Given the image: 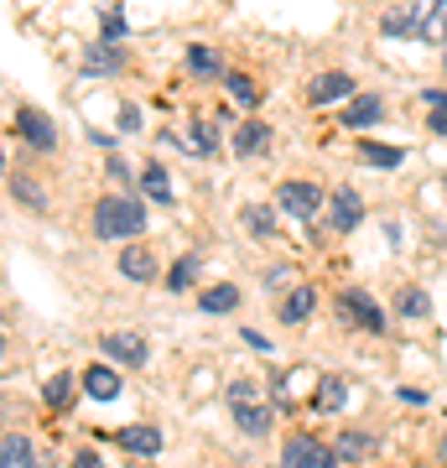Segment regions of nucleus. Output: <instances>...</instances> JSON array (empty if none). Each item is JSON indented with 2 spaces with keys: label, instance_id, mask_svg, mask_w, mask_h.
I'll return each mask as SVG.
<instances>
[{
  "label": "nucleus",
  "instance_id": "1",
  "mask_svg": "<svg viewBox=\"0 0 447 468\" xmlns=\"http://www.w3.org/2000/svg\"><path fill=\"white\" fill-rule=\"evenodd\" d=\"M146 229V208H141V198H120V193H110V198L94 203V234L100 239H131V234Z\"/></svg>",
  "mask_w": 447,
  "mask_h": 468
},
{
  "label": "nucleus",
  "instance_id": "37",
  "mask_svg": "<svg viewBox=\"0 0 447 468\" xmlns=\"http://www.w3.org/2000/svg\"><path fill=\"white\" fill-rule=\"evenodd\" d=\"M245 344H250V349H255V354H271V344H265V338L255 334V328H245Z\"/></svg>",
  "mask_w": 447,
  "mask_h": 468
},
{
  "label": "nucleus",
  "instance_id": "30",
  "mask_svg": "<svg viewBox=\"0 0 447 468\" xmlns=\"http://www.w3.org/2000/svg\"><path fill=\"white\" fill-rule=\"evenodd\" d=\"M380 32L385 37H416V16L411 11H390V16L380 21Z\"/></svg>",
  "mask_w": 447,
  "mask_h": 468
},
{
  "label": "nucleus",
  "instance_id": "4",
  "mask_svg": "<svg viewBox=\"0 0 447 468\" xmlns=\"http://www.w3.org/2000/svg\"><path fill=\"white\" fill-rule=\"evenodd\" d=\"M282 468H333V452L307 432H292L282 448Z\"/></svg>",
  "mask_w": 447,
  "mask_h": 468
},
{
  "label": "nucleus",
  "instance_id": "36",
  "mask_svg": "<svg viewBox=\"0 0 447 468\" xmlns=\"http://www.w3.org/2000/svg\"><path fill=\"white\" fill-rule=\"evenodd\" d=\"M135 125H141V110H135V104H125V110H120V131H135Z\"/></svg>",
  "mask_w": 447,
  "mask_h": 468
},
{
  "label": "nucleus",
  "instance_id": "7",
  "mask_svg": "<svg viewBox=\"0 0 447 468\" xmlns=\"http://www.w3.org/2000/svg\"><path fill=\"white\" fill-rule=\"evenodd\" d=\"M16 135L27 141V146H37V151H52V141H58V125H52L42 110H16Z\"/></svg>",
  "mask_w": 447,
  "mask_h": 468
},
{
  "label": "nucleus",
  "instance_id": "34",
  "mask_svg": "<svg viewBox=\"0 0 447 468\" xmlns=\"http://www.w3.org/2000/svg\"><path fill=\"white\" fill-rule=\"evenodd\" d=\"M359 452H369V437L365 432H344V437H338V458H359Z\"/></svg>",
  "mask_w": 447,
  "mask_h": 468
},
{
  "label": "nucleus",
  "instance_id": "20",
  "mask_svg": "<svg viewBox=\"0 0 447 468\" xmlns=\"http://www.w3.org/2000/svg\"><path fill=\"white\" fill-rule=\"evenodd\" d=\"M187 73H193V79H224L229 68H218L214 48H187Z\"/></svg>",
  "mask_w": 447,
  "mask_h": 468
},
{
  "label": "nucleus",
  "instance_id": "38",
  "mask_svg": "<svg viewBox=\"0 0 447 468\" xmlns=\"http://www.w3.org/2000/svg\"><path fill=\"white\" fill-rule=\"evenodd\" d=\"M442 458H447V437H442Z\"/></svg>",
  "mask_w": 447,
  "mask_h": 468
},
{
  "label": "nucleus",
  "instance_id": "22",
  "mask_svg": "<svg viewBox=\"0 0 447 468\" xmlns=\"http://www.w3.org/2000/svg\"><path fill=\"white\" fill-rule=\"evenodd\" d=\"M0 468H32V442L21 432H5V448H0Z\"/></svg>",
  "mask_w": 447,
  "mask_h": 468
},
{
  "label": "nucleus",
  "instance_id": "25",
  "mask_svg": "<svg viewBox=\"0 0 447 468\" xmlns=\"http://www.w3.org/2000/svg\"><path fill=\"white\" fill-rule=\"evenodd\" d=\"M359 156H365V167H400V162H406V151L400 146H375V141H365Z\"/></svg>",
  "mask_w": 447,
  "mask_h": 468
},
{
  "label": "nucleus",
  "instance_id": "8",
  "mask_svg": "<svg viewBox=\"0 0 447 468\" xmlns=\"http://www.w3.org/2000/svg\"><path fill=\"white\" fill-rule=\"evenodd\" d=\"M359 218H365V198H359L354 187H338V193L328 198V224H333L338 234H348Z\"/></svg>",
  "mask_w": 447,
  "mask_h": 468
},
{
  "label": "nucleus",
  "instance_id": "15",
  "mask_svg": "<svg viewBox=\"0 0 447 468\" xmlns=\"http://www.w3.org/2000/svg\"><path fill=\"white\" fill-rule=\"evenodd\" d=\"M120 276H125V282H151V276H156V255L141 250V245L120 250Z\"/></svg>",
  "mask_w": 447,
  "mask_h": 468
},
{
  "label": "nucleus",
  "instance_id": "18",
  "mask_svg": "<svg viewBox=\"0 0 447 468\" xmlns=\"http://www.w3.org/2000/svg\"><path fill=\"white\" fill-rule=\"evenodd\" d=\"M313 307H317V292H313V286H297V292H286V302H282V323L297 328V323H307Z\"/></svg>",
  "mask_w": 447,
  "mask_h": 468
},
{
  "label": "nucleus",
  "instance_id": "9",
  "mask_svg": "<svg viewBox=\"0 0 447 468\" xmlns=\"http://www.w3.org/2000/svg\"><path fill=\"white\" fill-rule=\"evenodd\" d=\"M411 16H416V37H421V42L447 37V0H416Z\"/></svg>",
  "mask_w": 447,
  "mask_h": 468
},
{
  "label": "nucleus",
  "instance_id": "5",
  "mask_svg": "<svg viewBox=\"0 0 447 468\" xmlns=\"http://www.w3.org/2000/svg\"><path fill=\"white\" fill-rule=\"evenodd\" d=\"M338 313H344V323H359L365 334H385V313L375 307L369 292H344L338 297Z\"/></svg>",
  "mask_w": 447,
  "mask_h": 468
},
{
  "label": "nucleus",
  "instance_id": "11",
  "mask_svg": "<svg viewBox=\"0 0 447 468\" xmlns=\"http://www.w3.org/2000/svg\"><path fill=\"white\" fill-rule=\"evenodd\" d=\"M380 120H385V100H380V94H354L348 110H344L348 131H369V125H380Z\"/></svg>",
  "mask_w": 447,
  "mask_h": 468
},
{
  "label": "nucleus",
  "instance_id": "26",
  "mask_svg": "<svg viewBox=\"0 0 447 468\" xmlns=\"http://www.w3.org/2000/svg\"><path fill=\"white\" fill-rule=\"evenodd\" d=\"M193 282H198V255H183L177 266L166 271V292H187Z\"/></svg>",
  "mask_w": 447,
  "mask_h": 468
},
{
  "label": "nucleus",
  "instance_id": "21",
  "mask_svg": "<svg viewBox=\"0 0 447 468\" xmlns=\"http://www.w3.org/2000/svg\"><path fill=\"white\" fill-rule=\"evenodd\" d=\"M198 307L203 313H229V307H239V286H229V282L208 286V292L198 297Z\"/></svg>",
  "mask_w": 447,
  "mask_h": 468
},
{
  "label": "nucleus",
  "instance_id": "19",
  "mask_svg": "<svg viewBox=\"0 0 447 468\" xmlns=\"http://www.w3.org/2000/svg\"><path fill=\"white\" fill-rule=\"evenodd\" d=\"M344 401H348V385L338 375H323L317 380V396H313V411H338Z\"/></svg>",
  "mask_w": 447,
  "mask_h": 468
},
{
  "label": "nucleus",
  "instance_id": "27",
  "mask_svg": "<svg viewBox=\"0 0 447 468\" xmlns=\"http://www.w3.org/2000/svg\"><path fill=\"white\" fill-rule=\"evenodd\" d=\"M427 307H431V302H427V292H421V286H406V292L396 297L400 318H427Z\"/></svg>",
  "mask_w": 447,
  "mask_h": 468
},
{
  "label": "nucleus",
  "instance_id": "28",
  "mask_svg": "<svg viewBox=\"0 0 447 468\" xmlns=\"http://www.w3.org/2000/svg\"><path fill=\"white\" fill-rule=\"evenodd\" d=\"M427 100V125L437 135H447V89H431V94H421Z\"/></svg>",
  "mask_w": 447,
  "mask_h": 468
},
{
  "label": "nucleus",
  "instance_id": "17",
  "mask_svg": "<svg viewBox=\"0 0 447 468\" xmlns=\"http://www.w3.org/2000/svg\"><path fill=\"white\" fill-rule=\"evenodd\" d=\"M120 68H125V52L115 42H100V48H89V58H83V73H120Z\"/></svg>",
  "mask_w": 447,
  "mask_h": 468
},
{
  "label": "nucleus",
  "instance_id": "12",
  "mask_svg": "<svg viewBox=\"0 0 447 468\" xmlns=\"http://www.w3.org/2000/svg\"><path fill=\"white\" fill-rule=\"evenodd\" d=\"M115 442L125 452H135V458H156V452H162V432H156V427H120Z\"/></svg>",
  "mask_w": 447,
  "mask_h": 468
},
{
  "label": "nucleus",
  "instance_id": "2",
  "mask_svg": "<svg viewBox=\"0 0 447 468\" xmlns=\"http://www.w3.org/2000/svg\"><path fill=\"white\" fill-rule=\"evenodd\" d=\"M229 411H234V427L245 437H265L271 432V406L255 401V385L250 380H234L229 385Z\"/></svg>",
  "mask_w": 447,
  "mask_h": 468
},
{
  "label": "nucleus",
  "instance_id": "23",
  "mask_svg": "<svg viewBox=\"0 0 447 468\" xmlns=\"http://www.w3.org/2000/svg\"><path fill=\"white\" fill-rule=\"evenodd\" d=\"M224 89H229V100L245 104V110H255V104H261V89H255V79H250V73H224Z\"/></svg>",
  "mask_w": 447,
  "mask_h": 468
},
{
  "label": "nucleus",
  "instance_id": "3",
  "mask_svg": "<svg viewBox=\"0 0 447 468\" xmlns=\"http://www.w3.org/2000/svg\"><path fill=\"white\" fill-rule=\"evenodd\" d=\"M276 198H282L286 214H297V218H307V224H313V214L323 208V187L307 183V177H286V183L276 187Z\"/></svg>",
  "mask_w": 447,
  "mask_h": 468
},
{
  "label": "nucleus",
  "instance_id": "32",
  "mask_svg": "<svg viewBox=\"0 0 447 468\" xmlns=\"http://www.w3.org/2000/svg\"><path fill=\"white\" fill-rule=\"evenodd\" d=\"M239 218H245V229L255 234V239H265V234H271V208H261V203H250Z\"/></svg>",
  "mask_w": 447,
  "mask_h": 468
},
{
  "label": "nucleus",
  "instance_id": "35",
  "mask_svg": "<svg viewBox=\"0 0 447 468\" xmlns=\"http://www.w3.org/2000/svg\"><path fill=\"white\" fill-rule=\"evenodd\" d=\"M73 468H104V458H100L94 448H83L79 458H73Z\"/></svg>",
  "mask_w": 447,
  "mask_h": 468
},
{
  "label": "nucleus",
  "instance_id": "29",
  "mask_svg": "<svg viewBox=\"0 0 447 468\" xmlns=\"http://www.w3.org/2000/svg\"><path fill=\"white\" fill-rule=\"evenodd\" d=\"M183 146H193L198 156H214V151H218V131L208 125V120H198V125H193V135H187Z\"/></svg>",
  "mask_w": 447,
  "mask_h": 468
},
{
  "label": "nucleus",
  "instance_id": "10",
  "mask_svg": "<svg viewBox=\"0 0 447 468\" xmlns=\"http://www.w3.org/2000/svg\"><path fill=\"white\" fill-rule=\"evenodd\" d=\"M307 100H313V104L354 100V79H348V73H338V68H328V73H317L313 84H307Z\"/></svg>",
  "mask_w": 447,
  "mask_h": 468
},
{
  "label": "nucleus",
  "instance_id": "33",
  "mask_svg": "<svg viewBox=\"0 0 447 468\" xmlns=\"http://www.w3.org/2000/svg\"><path fill=\"white\" fill-rule=\"evenodd\" d=\"M100 37L104 42H120V37H125V11H120V5L100 16Z\"/></svg>",
  "mask_w": 447,
  "mask_h": 468
},
{
  "label": "nucleus",
  "instance_id": "14",
  "mask_svg": "<svg viewBox=\"0 0 447 468\" xmlns=\"http://www.w3.org/2000/svg\"><path fill=\"white\" fill-rule=\"evenodd\" d=\"M83 390H89L94 401H115L120 396V375L110 365H89L83 369Z\"/></svg>",
  "mask_w": 447,
  "mask_h": 468
},
{
  "label": "nucleus",
  "instance_id": "6",
  "mask_svg": "<svg viewBox=\"0 0 447 468\" xmlns=\"http://www.w3.org/2000/svg\"><path fill=\"white\" fill-rule=\"evenodd\" d=\"M100 349H104L110 365H146V359H151V344L141 334H104Z\"/></svg>",
  "mask_w": 447,
  "mask_h": 468
},
{
  "label": "nucleus",
  "instance_id": "13",
  "mask_svg": "<svg viewBox=\"0 0 447 468\" xmlns=\"http://www.w3.org/2000/svg\"><path fill=\"white\" fill-rule=\"evenodd\" d=\"M229 146L239 151V156H261V151L271 146V125H265V120H245V125L229 135Z\"/></svg>",
  "mask_w": 447,
  "mask_h": 468
},
{
  "label": "nucleus",
  "instance_id": "24",
  "mask_svg": "<svg viewBox=\"0 0 447 468\" xmlns=\"http://www.w3.org/2000/svg\"><path fill=\"white\" fill-rule=\"evenodd\" d=\"M141 187H146V198L172 203V177H166V167H156V162H151V167L141 172Z\"/></svg>",
  "mask_w": 447,
  "mask_h": 468
},
{
  "label": "nucleus",
  "instance_id": "31",
  "mask_svg": "<svg viewBox=\"0 0 447 468\" xmlns=\"http://www.w3.org/2000/svg\"><path fill=\"white\" fill-rule=\"evenodd\" d=\"M11 193H16V198L27 203V208H48V198L37 193V183H32V177H21V172L11 177Z\"/></svg>",
  "mask_w": 447,
  "mask_h": 468
},
{
  "label": "nucleus",
  "instance_id": "16",
  "mask_svg": "<svg viewBox=\"0 0 447 468\" xmlns=\"http://www.w3.org/2000/svg\"><path fill=\"white\" fill-rule=\"evenodd\" d=\"M42 401H48L52 411H68V406L79 401V380H73L68 369H63V375H52V380H48V390H42Z\"/></svg>",
  "mask_w": 447,
  "mask_h": 468
}]
</instances>
